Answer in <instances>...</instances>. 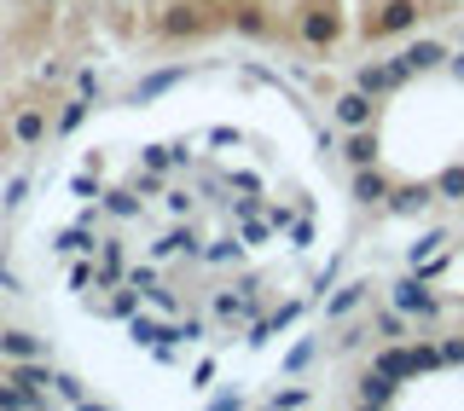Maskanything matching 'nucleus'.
<instances>
[{
	"instance_id": "nucleus-2",
	"label": "nucleus",
	"mask_w": 464,
	"mask_h": 411,
	"mask_svg": "<svg viewBox=\"0 0 464 411\" xmlns=\"http://www.w3.org/2000/svg\"><path fill=\"white\" fill-rule=\"evenodd\" d=\"M0 354L6 359H47V342L29 330H0Z\"/></svg>"
},
{
	"instance_id": "nucleus-5",
	"label": "nucleus",
	"mask_w": 464,
	"mask_h": 411,
	"mask_svg": "<svg viewBox=\"0 0 464 411\" xmlns=\"http://www.w3.org/2000/svg\"><path fill=\"white\" fill-rule=\"evenodd\" d=\"M337 116H343L348 128H360V122H366V116H372V105H366V93H348L343 105H337Z\"/></svg>"
},
{
	"instance_id": "nucleus-12",
	"label": "nucleus",
	"mask_w": 464,
	"mask_h": 411,
	"mask_svg": "<svg viewBox=\"0 0 464 411\" xmlns=\"http://www.w3.org/2000/svg\"><path fill=\"white\" fill-rule=\"evenodd\" d=\"M192 244H198L192 232H169V238L157 244V255H180V249H192Z\"/></svg>"
},
{
	"instance_id": "nucleus-17",
	"label": "nucleus",
	"mask_w": 464,
	"mask_h": 411,
	"mask_svg": "<svg viewBox=\"0 0 464 411\" xmlns=\"http://www.w3.org/2000/svg\"><path fill=\"white\" fill-rule=\"evenodd\" d=\"M360 197H383V180H377V174H360Z\"/></svg>"
},
{
	"instance_id": "nucleus-19",
	"label": "nucleus",
	"mask_w": 464,
	"mask_h": 411,
	"mask_svg": "<svg viewBox=\"0 0 464 411\" xmlns=\"http://www.w3.org/2000/svg\"><path fill=\"white\" fill-rule=\"evenodd\" d=\"M0 290H18V272H12L6 261H0Z\"/></svg>"
},
{
	"instance_id": "nucleus-14",
	"label": "nucleus",
	"mask_w": 464,
	"mask_h": 411,
	"mask_svg": "<svg viewBox=\"0 0 464 411\" xmlns=\"http://www.w3.org/2000/svg\"><path fill=\"white\" fill-rule=\"evenodd\" d=\"M163 336H169V330H157L151 319H134V342H163Z\"/></svg>"
},
{
	"instance_id": "nucleus-16",
	"label": "nucleus",
	"mask_w": 464,
	"mask_h": 411,
	"mask_svg": "<svg viewBox=\"0 0 464 411\" xmlns=\"http://www.w3.org/2000/svg\"><path fill=\"white\" fill-rule=\"evenodd\" d=\"M58 249H93V244H87V232L76 226V232H64V238H58Z\"/></svg>"
},
{
	"instance_id": "nucleus-18",
	"label": "nucleus",
	"mask_w": 464,
	"mask_h": 411,
	"mask_svg": "<svg viewBox=\"0 0 464 411\" xmlns=\"http://www.w3.org/2000/svg\"><path fill=\"white\" fill-rule=\"evenodd\" d=\"M308 35L314 41H331V18H308Z\"/></svg>"
},
{
	"instance_id": "nucleus-9",
	"label": "nucleus",
	"mask_w": 464,
	"mask_h": 411,
	"mask_svg": "<svg viewBox=\"0 0 464 411\" xmlns=\"http://www.w3.org/2000/svg\"><path fill=\"white\" fill-rule=\"evenodd\" d=\"M406 24H412V6H406V0H395V6L377 18V29H406Z\"/></svg>"
},
{
	"instance_id": "nucleus-6",
	"label": "nucleus",
	"mask_w": 464,
	"mask_h": 411,
	"mask_svg": "<svg viewBox=\"0 0 464 411\" xmlns=\"http://www.w3.org/2000/svg\"><path fill=\"white\" fill-rule=\"evenodd\" d=\"M174 81H180V70H163V76L140 81V87H134V105H145V99H157V93H163V87H174Z\"/></svg>"
},
{
	"instance_id": "nucleus-8",
	"label": "nucleus",
	"mask_w": 464,
	"mask_h": 411,
	"mask_svg": "<svg viewBox=\"0 0 464 411\" xmlns=\"http://www.w3.org/2000/svg\"><path fill=\"white\" fill-rule=\"evenodd\" d=\"M105 209L128 220V215H140V197H134V192H105Z\"/></svg>"
},
{
	"instance_id": "nucleus-15",
	"label": "nucleus",
	"mask_w": 464,
	"mask_h": 411,
	"mask_svg": "<svg viewBox=\"0 0 464 411\" xmlns=\"http://www.w3.org/2000/svg\"><path fill=\"white\" fill-rule=\"evenodd\" d=\"M372 151H377V145H372V139H366V134H360V139H354V145H348V157H354V163H372Z\"/></svg>"
},
{
	"instance_id": "nucleus-7",
	"label": "nucleus",
	"mask_w": 464,
	"mask_h": 411,
	"mask_svg": "<svg viewBox=\"0 0 464 411\" xmlns=\"http://www.w3.org/2000/svg\"><path fill=\"white\" fill-rule=\"evenodd\" d=\"M76 93H87L93 105L105 99V81H99V70H93V64H87V70H76Z\"/></svg>"
},
{
	"instance_id": "nucleus-3",
	"label": "nucleus",
	"mask_w": 464,
	"mask_h": 411,
	"mask_svg": "<svg viewBox=\"0 0 464 411\" xmlns=\"http://www.w3.org/2000/svg\"><path fill=\"white\" fill-rule=\"evenodd\" d=\"M12 134H18V145H35L41 134H47V110H18V122H12Z\"/></svg>"
},
{
	"instance_id": "nucleus-20",
	"label": "nucleus",
	"mask_w": 464,
	"mask_h": 411,
	"mask_svg": "<svg viewBox=\"0 0 464 411\" xmlns=\"http://www.w3.org/2000/svg\"><path fill=\"white\" fill-rule=\"evenodd\" d=\"M41 6H53V0H41Z\"/></svg>"
},
{
	"instance_id": "nucleus-1",
	"label": "nucleus",
	"mask_w": 464,
	"mask_h": 411,
	"mask_svg": "<svg viewBox=\"0 0 464 411\" xmlns=\"http://www.w3.org/2000/svg\"><path fill=\"white\" fill-rule=\"evenodd\" d=\"M6 377H12V383H18V388H24L35 406H41V400H47V394L58 388V377H53L41 359H12V371H6Z\"/></svg>"
},
{
	"instance_id": "nucleus-10",
	"label": "nucleus",
	"mask_w": 464,
	"mask_h": 411,
	"mask_svg": "<svg viewBox=\"0 0 464 411\" xmlns=\"http://www.w3.org/2000/svg\"><path fill=\"white\" fill-rule=\"evenodd\" d=\"M0 406L12 411V406H35V400H29V394H24L18 383H12V377H0Z\"/></svg>"
},
{
	"instance_id": "nucleus-11",
	"label": "nucleus",
	"mask_w": 464,
	"mask_h": 411,
	"mask_svg": "<svg viewBox=\"0 0 464 411\" xmlns=\"http://www.w3.org/2000/svg\"><path fill=\"white\" fill-rule=\"evenodd\" d=\"M163 29H169V35H186V29H198V12H169V18H163Z\"/></svg>"
},
{
	"instance_id": "nucleus-4",
	"label": "nucleus",
	"mask_w": 464,
	"mask_h": 411,
	"mask_svg": "<svg viewBox=\"0 0 464 411\" xmlns=\"http://www.w3.org/2000/svg\"><path fill=\"white\" fill-rule=\"evenodd\" d=\"M87 110H93V99H87V93H76L64 110H58V134H76V128L87 122Z\"/></svg>"
},
{
	"instance_id": "nucleus-13",
	"label": "nucleus",
	"mask_w": 464,
	"mask_h": 411,
	"mask_svg": "<svg viewBox=\"0 0 464 411\" xmlns=\"http://www.w3.org/2000/svg\"><path fill=\"white\" fill-rule=\"evenodd\" d=\"M58 394H64L70 406H87V388H82V377H58Z\"/></svg>"
}]
</instances>
